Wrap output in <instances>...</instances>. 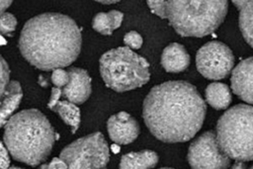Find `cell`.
<instances>
[{
	"instance_id": "6da1fadb",
	"label": "cell",
	"mask_w": 253,
	"mask_h": 169,
	"mask_svg": "<svg viewBox=\"0 0 253 169\" xmlns=\"http://www.w3.org/2000/svg\"><path fill=\"white\" fill-rule=\"evenodd\" d=\"M207 107L194 85L167 81L151 88L142 106V117L150 132L167 143L185 142L201 129Z\"/></svg>"
},
{
	"instance_id": "7a4b0ae2",
	"label": "cell",
	"mask_w": 253,
	"mask_h": 169,
	"mask_svg": "<svg viewBox=\"0 0 253 169\" xmlns=\"http://www.w3.org/2000/svg\"><path fill=\"white\" fill-rule=\"evenodd\" d=\"M81 33L68 16L44 13L24 26L19 48L22 55L41 70H53L71 64L81 49Z\"/></svg>"
},
{
	"instance_id": "3957f363",
	"label": "cell",
	"mask_w": 253,
	"mask_h": 169,
	"mask_svg": "<svg viewBox=\"0 0 253 169\" xmlns=\"http://www.w3.org/2000/svg\"><path fill=\"white\" fill-rule=\"evenodd\" d=\"M55 132L46 117L36 109L12 116L5 125L4 141L18 161L37 166L50 154Z\"/></svg>"
},
{
	"instance_id": "277c9868",
	"label": "cell",
	"mask_w": 253,
	"mask_h": 169,
	"mask_svg": "<svg viewBox=\"0 0 253 169\" xmlns=\"http://www.w3.org/2000/svg\"><path fill=\"white\" fill-rule=\"evenodd\" d=\"M227 13V0H167L166 18L182 37L213 33Z\"/></svg>"
},
{
	"instance_id": "5b68a950",
	"label": "cell",
	"mask_w": 253,
	"mask_h": 169,
	"mask_svg": "<svg viewBox=\"0 0 253 169\" xmlns=\"http://www.w3.org/2000/svg\"><path fill=\"white\" fill-rule=\"evenodd\" d=\"M215 135L230 159L253 160V106L239 104L224 112L217 121Z\"/></svg>"
},
{
	"instance_id": "8992f818",
	"label": "cell",
	"mask_w": 253,
	"mask_h": 169,
	"mask_svg": "<svg viewBox=\"0 0 253 169\" xmlns=\"http://www.w3.org/2000/svg\"><path fill=\"white\" fill-rule=\"evenodd\" d=\"M100 73L105 84L117 92L139 88L150 78L148 61L127 46L105 52L100 58Z\"/></svg>"
},
{
	"instance_id": "52a82bcc",
	"label": "cell",
	"mask_w": 253,
	"mask_h": 169,
	"mask_svg": "<svg viewBox=\"0 0 253 169\" xmlns=\"http://www.w3.org/2000/svg\"><path fill=\"white\" fill-rule=\"evenodd\" d=\"M60 158L66 163L67 168H105L110 159V149L104 135L101 132H94L64 147Z\"/></svg>"
},
{
	"instance_id": "ba28073f",
	"label": "cell",
	"mask_w": 253,
	"mask_h": 169,
	"mask_svg": "<svg viewBox=\"0 0 253 169\" xmlns=\"http://www.w3.org/2000/svg\"><path fill=\"white\" fill-rule=\"evenodd\" d=\"M198 71L206 78L219 80L232 70L234 56L231 49L221 42L212 41L205 43L197 52Z\"/></svg>"
},
{
	"instance_id": "9c48e42d",
	"label": "cell",
	"mask_w": 253,
	"mask_h": 169,
	"mask_svg": "<svg viewBox=\"0 0 253 169\" xmlns=\"http://www.w3.org/2000/svg\"><path fill=\"white\" fill-rule=\"evenodd\" d=\"M188 161L192 168H227L230 158L221 150L213 131H206L189 146Z\"/></svg>"
},
{
	"instance_id": "30bf717a",
	"label": "cell",
	"mask_w": 253,
	"mask_h": 169,
	"mask_svg": "<svg viewBox=\"0 0 253 169\" xmlns=\"http://www.w3.org/2000/svg\"><path fill=\"white\" fill-rule=\"evenodd\" d=\"M107 129L110 138L118 144H128L139 134V125L126 112H119L109 118Z\"/></svg>"
},
{
	"instance_id": "8fae6325",
	"label": "cell",
	"mask_w": 253,
	"mask_h": 169,
	"mask_svg": "<svg viewBox=\"0 0 253 169\" xmlns=\"http://www.w3.org/2000/svg\"><path fill=\"white\" fill-rule=\"evenodd\" d=\"M231 88L241 100L253 105V56L242 60L233 68Z\"/></svg>"
},
{
	"instance_id": "7c38bea8",
	"label": "cell",
	"mask_w": 253,
	"mask_h": 169,
	"mask_svg": "<svg viewBox=\"0 0 253 169\" xmlns=\"http://www.w3.org/2000/svg\"><path fill=\"white\" fill-rule=\"evenodd\" d=\"M67 71L69 81L61 88L62 96L74 104H82L91 94V78L88 72L82 68L71 67Z\"/></svg>"
},
{
	"instance_id": "4fadbf2b",
	"label": "cell",
	"mask_w": 253,
	"mask_h": 169,
	"mask_svg": "<svg viewBox=\"0 0 253 169\" xmlns=\"http://www.w3.org/2000/svg\"><path fill=\"white\" fill-rule=\"evenodd\" d=\"M190 64V55L186 48L177 42L168 44L161 54V65L167 72L178 73L186 70Z\"/></svg>"
},
{
	"instance_id": "5bb4252c",
	"label": "cell",
	"mask_w": 253,
	"mask_h": 169,
	"mask_svg": "<svg viewBox=\"0 0 253 169\" xmlns=\"http://www.w3.org/2000/svg\"><path fill=\"white\" fill-rule=\"evenodd\" d=\"M23 92L19 82L11 81L0 97V127L6 125L22 100Z\"/></svg>"
},
{
	"instance_id": "9a60e30c",
	"label": "cell",
	"mask_w": 253,
	"mask_h": 169,
	"mask_svg": "<svg viewBox=\"0 0 253 169\" xmlns=\"http://www.w3.org/2000/svg\"><path fill=\"white\" fill-rule=\"evenodd\" d=\"M239 12L238 22L246 42L253 48V0H232Z\"/></svg>"
},
{
	"instance_id": "2e32d148",
	"label": "cell",
	"mask_w": 253,
	"mask_h": 169,
	"mask_svg": "<svg viewBox=\"0 0 253 169\" xmlns=\"http://www.w3.org/2000/svg\"><path fill=\"white\" fill-rule=\"evenodd\" d=\"M158 162V155L152 150H141L124 154L120 161L123 169H145L152 168Z\"/></svg>"
},
{
	"instance_id": "e0dca14e",
	"label": "cell",
	"mask_w": 253,
	"mask_h": 169,
	"mask_svg": "<svg viewBox=\"0 0 253 169\" xmlns=\"http://www.w3.org/2000/svg\"><path fill=\"white\" fill-rule=\"evenodd\" d=\"M206 99L213 109L224 110L231 103V93L226 84L213 82L206 88Z\"/></svg>"
},
{
	"instance_id": "ac0fdd59",
	"label": "cell",
	"mask_w": 253,
	"mask_h": 169,
	"mask_svg": "<svg viewBox=\"0 0 253 169\" xmlns=\"http://www.w3.org/2000/svg\"><path fill=\"white\" fill-rule=\"evenodd\" d=\"M124 20V14L118 10H112L108 13H98L93 21V29L101 35L110 36L118 29Z\"/></svg>"
},
{
	"instance_id": "d6986e66",
	"label": "cell",
	"mask_w": 253,
	"mask_h": 169,
	"mask_svg": "<svg viewBox=\"0 0 253 169\" xmlns=\"http://www.w3.org/2000/svg\"><path fill=\"white\" fill-rule=\"evenodd\" d=\"M57 113L61 120L71 127V131L75 132L80 125V110L76 104L70 101H58L51 109Z\"/></svg>"
},
{
	"instance_id": "ffe728a7",
	"label": "cell",
	"mask_w": 253,
	"mask_h": 169,
	"mask_svg": "<svg viewBox=\"0 0 253 169\" xmlns=\"http://www.w3.org/2000/svg\"><path fill=\"white\" fill-rule=\"evenodd\" d=\"M17 26V20L11 13H2L0 15V34L11 36Z\"/></svg>"
},
{
	"instance_id": "44dd1931",
	"label": "cell",
	"mask_w": 253,
	"mask_h": 169,
	"mask_svg": "<svg viewBox=\"0 0 253 169\" xmlns=\"http://www.w3.org/2000/svg\"><path fill=\"white\" fill-rule=\"evenodd\" d=\"M150 11L160 17L161 19L166 18L167 0H145Z\"/></svg>"
},
{
	"instance_id": "7402d4cb",
	"label": "cell",
	"mask_w": 253,
	"mask_h": 169,
	"mask_svg": "<svg viewBox=\"0 0 253 169\" xmlns=\"http://www.w3.org/2000/svg\"><path fill=\"white\" fill-rule=\"evenodd\" d=\"M69 81V73L63 68H55L51 74V82L55 87L63 88Z\"/></svg>"
},
{
	"instance_id": "603a6c76",
	"label": "cell",
	"mask_w": 253,
	"mask_h": 169,
	"mask_svg": "<svg viewBox=\"0 0 253 169\" xmlns=\"http://www.w3.org/2000/svg\"><path fill=\"white\" fill-rule=\"evenodd\" d=\"M10 70L5 59L0 55V97L6 90L7 85L9 84Z\"/></svg>"
},
{
	"instance_id": "cb8c5ba5",
	"label": "cell",
	"mask_w": 253,
	"mask_h": 169,
	"mask_svg": "<svg viewBox=\"0 0 253 169\" xmlns=\"http://www.w3.org/2000/svg\"><path fill=\"white\" fill-rule=\"evenodd\" d=\"M142 42H143V40H142L141 36L135 31L127 32L124 37V42L127 45V47L132 48V49L139 48L142 44Z\"/></svg>"
},
{
	"instance_id": "d4e9b609",
	"label": "cell",
	"mask_w": 253,
	"mask_h": 169,
	"mask_svg": "<svg viewBox=\"0 0 253 169\" xmlns=\"http://www.w3.org/2000/svg\"><path fill=\"white\" fill-rule=\"evenodd\" d=\"M62 97V89L59 87H54L51 89V94H50V99L47 103V107L51 110L53 106L59 101V98Z\"/></svg>"
},
{
	"instance_id": "484cf974",
	"label": "cell",
	"mask_w": 253,
	"mask_h": 169,
	"mask_svg": "<svg viewBox=\"0 0 253 169\" xmlns=\"http://www.w3.org/2000/svg\"><path fill=\"white\" fill-rule=\"evenodd\" d=\"M10 165V158L8 155V151L6 147L0 142V168L5 169Z\"/></svg>"
},
{
	"instance_id": "4316f807",
	"label": "cell",
	"mask_w": 253,
	"mask_h": 169,
	"mask_svg": "<svg viewBox=\"0 0 253 169\" xmlns=\"http://www.w3.org/2000/svg\"><path fill=\"white\" fill-rule=\"evenodd\" d=\"M41 168H67L66 163L59 157V158H53L48 164L42 165Z\"/></svg>"
},
{
	"instance_id": "83f0119b",
	"label": "cell",
	"mask_w": 253,
	"mask_h": 169,
	"mask_svg": "<svg viewBox=\"0 0 253 169\" xmlns=\"http://www.w3.org/2000/svg\"><path fill=\"white\" fill-rule=\"evenodd\" d=\"M13 0H0V15L11 5Z\"/></svg>"
},
{
	"instance_id": "f1b7e54d",
	"label": "cell",
	"mask_w": 253,
	"mask_h": 169,
	"mask_svg": "<svg viewBox=\"0 0 253 169\" xmlns=\"http://www.w3.org/2000/svg\"><path fill=\"white\" fill-rule=\"evenodd\" d=\"M95 1L102 3V4H114V3L119 2L120 0H95Z\"/></svg>"
},
{
	"instance_id": "f546056e",
	"label": "cell",
	"mask_w": 253,
	"mask_h": 169,
	"mask_svg": "<svg viewBox=\"0 0 253 169\" xmlns=\"http://www.w3.org/2000/svg\"><path fill=\"white\" fill-rule=\"evenodd\" d=\"M6 43V41H5V39L2 37V35L0 34V45H3V44H5Z\"/></svg>"
},
{
	"instance_id": "4dcf8cb0",
	"label": "cell",
	"mask_w": 253,
	"mask_h": 169,
	"mask_svg": "<svg viewBox=\"0 0 253 169\" xmlns=\"http://www.w3.org/2000/svg\"><path fill=\"white\" fill-rule=\"evenodd\" d=\"M251 168H253V166H252V167H251Z\"/></svg>"
}]
</instances>
